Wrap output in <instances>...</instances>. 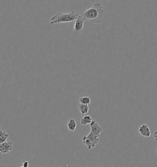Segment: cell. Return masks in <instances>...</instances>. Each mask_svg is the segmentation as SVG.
I'll list each match as a JSON object with an SVG mask.
<instances>
[{
	"instance_id": "obj_1",
	"label": "cell",
	"mask_w": 157,
	"mask_h": 167,
	"mask_svg": "<svg viewBox=\"0 0 157 167\" xmlns=\"http://www.w3.org/2000/svg\"><path fill=\"white\" fill-rule=\"evenodd\" d=\"M104 14L103 6L101 2H95L90 8L87 9L82 16L92 23L98 24L101 23Z\"/></svg>"
},
{
	"instance_id": "obj_2",
	"label": "cell",
	"mask_w": 157,
	"mask_h": 167,
	"mask_svg": "<svg viewBox=\"0 0 157 167\" xmlns=\"http://www.w3.org/2000/svg\"><path fill=\"white\" fill-rule=\"evenodd\" d=\"M79 14L75 11H71L69 13L58 12L51 17L50 20V24L55 25L62 23H68L76 20Z\"/></svg>"
},
{
	"instance_id": "obj_3",
	"label": "cell",
	"mask_w": 157,
	"mask_h": 167,
	"mask_svg": "<svg viewBox=\"0 0 157 167\" xmlns=\"http://www.w3.org/2000/svg\"><path fill=\"white\" fill-rule=\"evenodd\" d=\"M82 141L84 144H85L89 150H91L99 143V137L95 136L91 132L87 136H84L82 137Z\"/></svg>"
},
{
	"instance_id": "obj_4",
	"label": "cell",
	"mask_w": 157,
	"mask_h": 167,
	"mask_svg": "<svg viewBox=\"0 0 157 167\" xmlns=\"http://www.w3.org/2000/svg\"><path fill=\"white\" fill-rule=\"evenodd\" d=\"M85 19L82 15H79L77 19L75 22V24L73 29V34L75 35H79L84 32V23L85 22Z\"/></svg>"
},
{
	"instance_id": "obj_5",
	"label": "cell",
	"mask_w": 157,
	"mask_h": 167,
	"mask_svg": "<svg viewBox=\"0 0 157 167\" xmlns=\"http://www.w3.org/2000/svg\"><path fill=\"white\" fill-rule=\"evenodd\" d=\"M90 126L91 129L90 132L95 136L99 137L100 135L103 131V129L94 120L92 121V123L90 124Z\"/></svg>"
},
{
	"instance_id": "obj_6",
	"label": "cell",
	"mask_w": 157,
	"mask_h": 167,
	"mask_svg": "<svg viewBox=\"0 0 157 167\" xmlns=\"http://www.w3.org/2000/svg\"><path fill=\"white\" fill-rule=\"evenodd\" d=\"M13 149V144L12 141H5L0 144V152L7 154Z\"/></svg>"
},
{
	"instance_id": "obj_7",
	"label": "cell",
	"mask_w": 157,
	"mask_h": 167,
	"mask_svg": "<svg viewBox=\"0 0 157 167\" xmlns=\"http://www.w3.org/2000/svg\"><path fill=\"white\" fill-rule=\"evenodd\" d=\"M138 131H139V134H141V135H142V136H144L145 138H149L151 135L150 130L149 126L146 124L141 125L139 127Z\"/></svg>"
},
{
	"instance_id": "obj_8",
	"label": "cell",
	"mask_w": 157,
	"mask_h": 167,
	"mask_svg": "<svg viewBox=\"0 0 157 167\" xmlns=\"http://www.w3.org/2000/svg\"><path fill=\"white\" fill-rule=\"evenodd\" d=\"M92 121L93 120L91 116L86 115L81 119V124L82 126H87L89 124L90 125V124L92 123Z\"/></svg>"
},
{
	"instance_id": "obj_9",
	"label": "cell",
	"mask_w": 157,
	"mask_h": 167,
	"mask_svg": "<svg viewBox=\"0 0 157 167\" xmlns=\"http://www.w3.org/2000/svg\"><path fill=\"white\" fill-rule=\"evenodd\" d=\"M78 108L80 113L83 115H86L89 111V106L87 105L80 103L78 105Z\"/></svg>"
},
{
	"instance_id": "obj_10",
	"label": "cell",
	"mask_w": 157,
	"mask_h": 167,
	"mask_svg": "<svg viewBox=\"0 0 157 167\" xmlns=\"http://www.w3.org/2000/svg\"><path fill=\"white\" fill-rule=\"evenodd\" d=\"M67 126H68V129H69V131H70L71 132H74L77 128V123H76L75 119H71L68 121Z\"/></svg>"
},
{
	"instance_id": "obj_11",
	"label": "cell",
	"mask_w": 157,
	"mask_h": 167,
	"mask_svg": "<svg viewBox=\"0 0 157 167\" xmlns=\"http://www.w3.org/2000/svg\"><path fill=\"white\" fill-rule=\"evenodd\" d=\"M80 103L81 104H84V105H90L91 103V99L89 96H84L81 97L79 99Z\"/></svg>"
},
{
	"instance_id": "obj_12",
	"label": "cell",
	"mask_w": 157,
	"mask_h": 167,
	"mask_svg": "<svg viewBox=\"0 0 157 167\" xmlns=\"http://www.w3.org/2000/svg\"><path fill=\"white\" fill-rule=\"evenodd\" d=\"M9 137V135L6 133L4 131L0 130V144L5 141H6L7 139Z\"/></svg>"
},
{
	"instance_id": "obj_13",
	"label": "cell",
	"mask_w": 157,
	"mask_h": 167,
	"mask_svg": "<svg viewBox=\"0 0 157 167\" xmlns=\"http://www.w3.org/2000/svg\"><path fill=\"white\" fill-rule=\"evenodd\" d=\"M23 167H29V162L28 161H24L23 163Z\"/></svg>"
},
{
	"instance_id": "obj_14",
	"label": "cell",
	"mask_w": 157,
	"mask_h": 167,
	"mask_svg": "<svg viewBox=\"0 0 157 167\" xmlns=\"http://www.w3.org/2000/svg\"><path fill=\"white\" fill-rule=\"evenodd\" d=\"M157 132L155 131V133H154V139H155V141H157Z\"/></svg>"
},
{
	"instance_id": "obj_15",
	"label": "cell",
	"mask_w": 157,
	"mask_h": 167,
	"mask_svg": "<svg viewBox=\"0 0 157 167\" xmlns=\"http://www.w3.org/2000/svg\"></svg>"
}]
</instances>
